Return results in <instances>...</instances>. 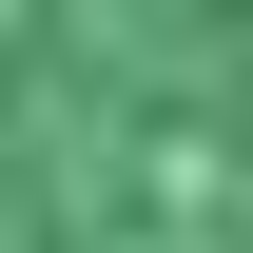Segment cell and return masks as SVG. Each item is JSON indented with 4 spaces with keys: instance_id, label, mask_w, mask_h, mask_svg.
<instances>
[{
    "instance_id": "1",
    "label": "cell",
    "mask_w": 253,
    "mask_h": 253,
    "mask_svg": "<svg viewBox=\"0 0 253 253\" xmlns=\"http://www.w3.org/2000/svg\"><path fill=\"white\" fill-rule=\"evenodd\" d=\"M0 253H253V0H0Z\"/></svg>"
}]
</instances>
